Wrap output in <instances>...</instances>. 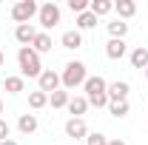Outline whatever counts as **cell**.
<instances>
[{
  "label": "cell",
  "mask_w": 148,
  "mask_h": 145,
  "mask_svg": "<svg viewBox=\"0 0 148 145\" xmlns=\"http://www.w3.org/2000/svg\"><path fill=\"white\" fill-rule=\"evenodd\" d=\"M17 66H20V77H40L43 74V63H40V54H37L32 46H20L17 51Z\"/></svg>",
  "instance_id": "1"
},
{
  "label": "cell",
  "mask_w": 148,
  "mask_h": 145,
  "mask_svg": "<svg viewBox=\"0 0 148 145\" xmlns=\"http://www.w3.org/2000/svg\"><path fill=\"white\" fill-rule=\"evenodd\" d=\"M88 80V68H86V63H80V60H71V63H66V68L60 74V83H63V88H77V85H83Z\"/></svg>",
  "instance_id": "2"
},
{
  "label": "cell",
  "mask_w": 148,
  "mask_h": 145,
  "mask_svg": "<svg viewBox=\"0 0 148 145\" xmlns=\"http://www.w3.org/2000/svg\"><path fill=\"white\" fill-rule=\"evenodd\" d=\"M37 12H40V6H37L34 0H20V3L12 6V20L17 26H23V23H29L32 17H37Z\"/></svg>",
  "instance_id": "3"
},
{
  "label": "cell",
  "mask_w": 148,
  "mask_h": 145,
  "mask_svg": "<svg viewBox=\"0 0 148 145\" xmlns=\"http://www.w3.org/2000/svg\"><path fill=\"white\" fill-rule=\"evenodd\" d=\"M60 14H63V12H60V6L49 0V3H43V6H40V12H37V20H40V26H43L46 31H51L57 23H60Z\"/></svg>",
  "instance_id": "4"
},
{
  "label": "cell",
  "mask_w": 148,
  "mask_h": 145,
  "mask_svg": "<svg viewBox=\"0 0 148 145\" xmlns=\"http://www.w3.org/2000/svg\"><path fill=\"white\" fill-rule=\"evenodd\" d=\"M37 85H40V91H46V94H54L63 83H60V74L54 68H43V74L37 77Z\"/></svg>",
  "instance_id": "5"
},
{
  "label": "cell",
  "mask_w": 148,
  "mask_h": 145,
  "mask_svg": "<svg viewBox=\"0 0 148 145\" xmlns=\"http://www.w3.org/2000/svg\"><path fill=\"white\" fill-rule=\"evenodd\" d=\"M66 137H71L74 145H77V140H86V137H88V125H86V120L71 117V120L66 122Z\"/></svg>",
  "instance_id": "6"
},
{
  "label": "cell",
  "mask_w": 148,
  "mask_h": 145,
  "mask_svg": "<svg viewBox=\"0 0 148 145\" xmlns=\"http://www.w3.org/2000/svg\"><path fill=\"white\" fill-rule=\"evenodd\" d=\"M128 91H131V85L125 83V80L108 83V100L111 103H125V100H128Z\"/></svg>",
  "instance_id": "7"
},
{
  "label": "cell",
  "mask_w": 148,
  "mask_h": 145,
  "mask_svg": "<svg viewBox=\"0 0 148 145\" xmlns=\"http://www.w3.org/2000/svg\"><path fill=\"white\" fill-rule=\"evenodd\" d=\"M37 37V29L32 26V23H23V26H17L14 29V40H17L20 46H32Z\"/></svg>",
  "instance_id": "8"
},
{
  "label": "cell",
  "mask_w": 148,
  "mask_h": 145,
  "mask_svg": "<svg viewBox=\"0 0 148 145\" xmlns=\"http://www.w3.org/2000/svg\"><path fill=\"white\" fill-rule=\"evenodd\" d=\"M125 54H128L125 40H108V43H106V57H108V60H123Z\"/></svg>",
  "instance_id": "9"
},
{
  "label": "cell",
  "mask_w": 148,
  "mask_h": 145,
  "mask_svg": "<svg viewBox=\"0 0 148 145\" xmlns=\"http://www.w3.org/2000/svg\"><path fill=\"white\" fill-rule=\"evenodd\" d=\"M83 88H86V97H94V94H103V91H108V83H106L100 74H94V77H88V80L83 83Z\"/></svg>",
  "instance_id": "10"
},
{
  "label": "cell",
  "mask_w": 148,
  "mask_h": 145,
  "mask_svg": "<svg viewBox=\"0 0 148 145\" xmlns=\"http://www.w3.org/2000/svg\"><path fill=\"white\" fill-rule=\"evenodd\" d=\"M60 43H63V49H69V51H77V49H83V34H80L77 29H71V31H63Z\"/></svg>",
  "instance_id": "11"
},
{
  "label": "cell",
  "mask_w": 148,
  "mask_h": 145,
  "mask_svg": "<svg viewBox=\"0 0 148 145\" xmlns=\"http://www.w3.org/2000/svg\"><path fill=\"white\" fill-rule=\"evenodd\" d=\"M128 60H131V68L145 71V68H148V49H145V46H137V49L128 54Z\"/></svg>",
  "instance_id": "12"
},
{
  "label": "cell",
  "mask_w": 148,
  "mask_h": 145,
  "mask_svg": "<svg viewBox=\"0 0 148 145\" xmlns=\"http://www.w3.org/2000/svg\"><path fill=\"white\" fill-rule=\"evenodd\" d=\"M114 12H117L120 20H131L137 14V3H134V0H117V3H114Z\"/></svg>",
  "instance_id": "13"
},
{
  "label": "cell",
  "mask_w": 148,
  "mask_h": 145,
  "mask_svg": "<svg viewBox=\"0 0 148 145\" xmlns=\"http://www.w3.org/2000/svg\"><path fill=\"white\" fill-rule=\"evenodd\" d=\"M37 125H40V122H37L34 114H20V117H17V131H20V134H26V137L34 134Z\"/></svg>",
  "instance_id": "14"
},
{
  "label": "cell",
  "mask_w": 148,
  "mask_h": 145,
  "mask_svg": "<svg viewBox=\"0 0 148 145\" xmlns=\"http://www.w3.org/2000/svg\"><path fill=\"white\" fill-rule=\"evenodd\" d=\"M88 12L94 17H106V14L114 12V3L111 0H88Z\"/></svg>",
  "instance_id": "15"
},
{
  "label": "cell",
  "mask_w": 148,
  "mask_h": 145,
  "mask_svg": "<svg viewBox=\"0 0 148 145\" xmlns=\"http://www.w3.org/2000/svg\"><path fill=\"white\" fill-rule=\"evenodd\" d=\"M51 46H54V43H51V34H49V31H37L34 43H32V49H34L37 54H49Z\"/></svg>",
  "instance_id": "16"
},
{
  "label": "cell",
  "mask_w": 148,
  "mask_h": 145,
  "mask_svg": "<svg viewBox=\"0 0 148 145\" xmlns=\"http://www.w3.org/2000/svg\"><path fill=\"white\" fill-rule=\"evenodd\" d=\"M66 108H69V114H71V117H77V120H83V114L88 111V100H86V97H71Z\"/></svg>",
  "instance_id": "17"
},
{
  "label": "cell",
  "mask_w": 148,
  "mask_h": 145,
  "mask_svg": "<svg viewBox=\"0 0 148 145\" xmlns=\"http://www.w3.org/2000/svg\"><path fill=\"white\" fill-rule=\"evenodd\" d=\"M108 34H111V40H125V34H128V23L125 20H111L108 23Z\"/></svg>",
  "instance_id": "18"
},
{
  "label": "cell",
  "mask_w": 148,
  "mask_h": 145,
  "mask_svg": "<svg viewBox=\"0 0 148 145\" xmlns=\"http://www.w3.org/2000/svg\"><path fill=\"white\" fill-rule=\"evenodd\" d=\"M69 100H71V97H69V91H66V88H57L54 94H49L51 108H66V105H69Z\"/></svg>",
  "instance_id": "19"
},
{
  "label": "cell",
  "mask_w": 148,
  "mask_h": 145,
  "mask_svg": "<svg viewBox=\"0 0 148 145\" xmlns=\"http://www.w3.org/2000/svg\"><path fill=\"white\" fill-rule=\"evenodd\" d=\"M97 26V17H94L91 12H83V14H77V31H88Z\"/></svg>",
  "instance_id": "20"
},
{
  "label": "cell",
  "mask_w": 148,
  "mask_h": 145,
  "mask_svg": "<svg viewBox=\"0 0 148 145\" xmlns=\"http://www.w3.org/2000/svg\"><path fill=\"white\" fill-rule=\"evenodd\" d=\"M3 85H6V91H9V94H20V91L26 88V80H23V77H6V80H3Z\"/></svg>",
  "instance_id": "21"
},
{
  "label": "cell",
  "mask_w": 148,
  "mask_h": 145,
  "mask_svg": "<svg viewBox=\"0 0 148 145\" xmlns=\"http://www.w3.org/2000/svg\"><path fill=\"white\" fill-rule=\"evenodd\" d=\"M29 105H32V108H43V105H49V94H46V91H32V94H29Z\"/></svg>",
  "instance_id": "22"
},
{
  "label": "cell",
  "mask_w": 148,
  "mask_h": 145,
  "mask_svg": "<svg viewBox=\"0 0 148 145\" xmlns=\"http://www.w3.org/2000/svg\"><path fill=\"white\" fill-rule=\"evenodd\" d=\"M108 111H111V117L123 120V117H128L131 105H128V100H125V103H108Z\"/></svg>",
  "instance_id": "23"
},
{
  "label": "cell",
  "mask_w": 148,
  "mask_h": 145,
  "mask_svg": "<svg viewBox=\"0 0 148 145\" xmlns=\"http://www.w3.org/2000/svg\"><path fill=\"white\" fill-rule=\"evenodd\" d=\"M86 145H108V137L106 134H100V131H88V137H86Z\"/></svg>",
  "instance_id": "24"
},
{
  "label": "cell",
  "mask_w": 148,
  "mask_h": 145,
  "mask_svg": "<svg viewBox=\"0 0 148 145\" xmlns=\"http://www.w3.org/2000/svg\"><path fill=\"white\" fill-rule=\"evenodd\" d=\"M69 9L74 14H83V12H88V0H69Z\"/></svg>",
  "instance_id": "25"
},
{
  "label": "cell",
  "mask_w": 148,
  "mask_h": 145,
  "mask_svg": "<svg viewBox=\"0 0 148 145\" xmlns=\"http://www.w3.org/2000/svg\"><path fill=\"white\" fill-rule=\"evenodd\" d=\"M3 140H12V125L0 117V142H3Z\"/></svg>",
  "instance_id": "26"
},
{
  "label": "cell",
  "mask_w": 148,
  "mask_h": 145,
  "mask_svg": "<svg viewBox=\"0 0 148 145\" xmlns=\"http://www.w3.org/2000/svg\"><path fill=\"white\" fill-rule=\"evenodd\" d=\"M108 145H128V142H123V140H108Z\"/></svg>",
  "instance_id": "27"
},
{
  "label": "cell",
  "mask_w": 148,
  "mask_h": 145,
  "mask_svg": "<svg viewBox=\"0 0 148 145\" xmlns=\"http://www.w3.org/2000/svg\"><path fill=\"white\" fill-rule=\"evenodd\" d=\"M0 145H17V140H3Z\"/></svg>",
  "instance_id": "28"
},
{
  "label": "cell",
  "mask_w": 148,
  "mask_h": 145,
  "mask_svg": "<svg viewBox=\"0 0 148 145\" xmlns=\"http://www.w3.org/2000/svg\"><path fill=\"white\" fill-rule=\"evenodd\" d=\"M3 60H6V57H3V51H0V68H3Z\"/></svg>",
  "instance_id": "29"
},
{
  "label": "cell",
  "mask_w": 148,
  "mask_h": 145,
  "mask_svg": "<svg viewBox=\"0 0 148 145\" xmlns=\"http://www.w3.org/2000/svg\"><path fill=\"white\" fill-rule=\"evenodd\" d=\"M0 114H3V100H0Z\"/></svg>",
  "instance_id": "30"
},
{
  "label": "cell",
  "mask_w": 148,
  "mask_h": 145,
  "mask_svg": "<svg viewBox=\"0 0 148 145\" xmlns=\"http://www.w3.org/2000/svg\"><path fill=\"white\" fill-rule=\"evenodd\" d=\"M0 85H3V77H0Z\"/></svg>",
  "instance_id": "31"
},
{
  "label": "cell",
  "mask_w": 148,
  "mask_h": 145,
  "mask_svg": "<svg viewBox=\"0 0 148 145\" xmlns=\"http://www.w3.org/2000/svg\"><path fill=\"white\" fill-rule=\"evenodd\" d=\"M145 77H148V68H145Z\"/></svg>",
  "instance_id": "32"
}]
</instances>
